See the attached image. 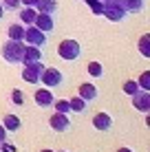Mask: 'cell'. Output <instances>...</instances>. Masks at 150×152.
<instances>
[{
  "mask_svg": "<svg viewBox=\"0 0 150 152\" xmlns=\"http://www.w3.org/2000/svg\"><path fill=\"white\" fill-rule=\"evenodd\" d=\"M22 51H24V42L22 40H7L2 44V49H0V53H2L4 62H9V64H20Z\"/></svg>",
  "mask_w": 150,
  "mask_h": 152,
  "instance_id": "obj_1",
  "label": "cell"
},
{
  "mask_svg": "<svg viewBox=\"0 0 150 152\" xmlns=\"http://www.w3.org/2000/svg\"><path fill=\"white\" fill-rule=\"evenodd\" d=\"M58 55H60L64 62H75V60H80V57H82V46H80V42L73 40V38L62 40L60 46H58Z\"/></svg>",
  "mask_w": 150,
  "mask_h": 152,
  "instance_id": "obj_2",
  "label": "cell"
},
{
  "mask_svg": "<svg viewBox=\"0 0 150 152\" xmlns=\"http://www.w3.org/2000/svg\"><path fill=\"white\" fill-rule=\"evenodd\" d=\"M102 15L110 22H121L126 18V7H124L121 0H104V9H102Z\"/></svg>",
  "mask_w": 150,
  "mask_h": 152,
  "instance_id": "obj_3",
  "label": "cell"
},
{
  "mask_svg": "<svg viewBox=\"0 0 150 152\" xmlns=\"http://www.w3.org/2000/svg\"><path fill=\"white\" fill-rule=\"evenodd\" d=\"M22 42H27V44H33V46H40V49H44V46H46V33H44V31H40L38 27H33V24H27V27H24Z\"/></svg>",
  "mask_w": 150,
  "mask_h": 152,
  "instance_id": "obj_4",
  "label": "cell"
},
{
  "mask_svg": "<svg viewBox=\"0 0 150 152\" xmlns=\"http://www.w3.org/2000/svg\"><path fill=\"white\" fill-rule=\"evenodd\" d=\"M42 71H44V64H42V60H38V62H29V64H24V71H22V80H24V82H29V84H40Z\"/></svg>",
  "mask_w": 150,
  "mask_h": 152,
  "instance_id": "obj_5",
  "label": "cell"
},
{
  "mask_svg": "<svg viewBox=\"0 0 150 152\" xmlns=\"http://www.w3.org/2000/svg\"><path fill=\"white\" fill-rule=\"evenodd\" d=\"M40 82H42L46 88H55V86H62V84H64V75H62V71H58V69H46L44 66Z\"/></svg>",
  "mask_w": 150,
  "mask_h": 152,
  "instance_id": "obj_6",
  "label": "cell"
},
{
  "mask_svg": "<svg viewBox=\"0 0 150 152\" xmlns=\"http://www.w3.org/2000/svg\"><path fill=\"white\" fill-rule=\"evenodd\" d=\"M33 27H38L40 31H44V33H51V31L55 29V20H53V15L38 11V15H35V20H33Z\"/></svg>",
  "mask_w": 150,
  "mask_h": 152,
  "instance_id": "obj_7",
  "label": "cell"
},
{
  "mask_svg": "<svg viewBox=\"0 0 150 152\" xmlns=\"http://www.w3.org/2000/svg\"><path fill=\"white\" fill-rule=\"evenodd\" d=\"M49 126H51V130H55V132H66V130L71 128V121H69V117H66L64 113H55V115H51Z\"/></svg>",
  "mask_w": 150,
  "mask_h": 152,
  "instance_id": "obj_8",
  "label": "cell"
},
{
  "mask_svg": "<svg viewBox=\"0 0 150 152\" xmlns=\"http://www.w3.org/2000/svg\"><path fill=\"white\" fill-rule=\"evenodd\" d=\"M77 95H80V97L84 99L86 104H89V102H95V99L100 97V88H97L95 84H89V82H84L80 88H77Z\"/></svg>",
  "mask_w": 150,
  "mask_h": 152,
  "instance_id": "obj_9",
  "label": "cell"
},
{
  "mask_svg": "<svg viewBox=\"0 0 150 152\" xmlns=\"http://www.w3.org/2000/svg\"><path fill=\"white\" fill-rule=\"evenodd\" d=\"M132 106L139 113H148L150 110V91H139L132 95Z\"/></svg>",
  "mask_w": 150,
  "mask_h": 152,
  "instance_id": "obj_10",
  "label": "cell"
},
{
  "mask_svg": "<svg viewBox=\"0 0 150 152\" xmlns=\"http://www.w3.org/2000/svg\"><path fill=\"white\" fill-rule=\"evenodd\" d=\"M38 60H42V51H40V46L24 44L22 57H20V64H29V62H38Z\"/></svg>",
  "mask_w": 150,
  "mask_h": 152,
  "instance_id": "obj_11",
  "label": "cell"
},
{
  "mask_svg": "<svg viewBox=\"0 0 150 152\" xmlns=\"http://www.w3.org/2000/svg\"><path fill=\"white\" fill-rule=\"evenodd\" d=\"M93 126H95V130H100V132H108V130L113 128V117L108 113H97L95 117H93Z\"/></svg>",
  "mask_w": 150,
  "mask_h": 152,
  "instance_id": "obj_12",
  "label": "cell"
},
{
  "mask_svg": "<svg viewBox=\"0 0 150 152\" xmlns=\"http://www.w3.org/2000/svg\"><path fill=\"white\" fill-rule=\"evenodd\" d=\"M35 104H38L40 108H49V106H53V93L51 91H35Z\"/></svg>",
  "mask_w": 150,
  "mask_h": 152,
  "instance_id": "obj_13",
  "label": "cell"
},
{
  "mask_svg": "<svg viewBox=\"0 0 150 152\" xmlns=\"http://www.w3.org/2000/svg\"><path fill=\"white\" fill-rule=\"evenodd\" d=\"M35 9L42 11V13L53 15L55 11H58V0H38V2H35Z\"/></svg>",
  "mask_w": 150,
  "mask_h": 152,
  "instance_id": "obj_14",
  "label": "cell"
},
{
  "mask_svg": "<svg viewBox=\"0 0 150 152\" xmlns=\"http://www.w3.org/2000/svg\"><path fill=\"white\" fill-rule=\"evenodd\" d=\"M2 126H4V130H7V132H18L20 126H22V121H20L18 115H7V117H4V121H2Z\"/></svg>",
  "mask_w": 150,
  "mask_h": 152,
  "instance_id": "obj_15",
  "label": "cell"
},
{
  "mask_svg": "<svg viewBox=\"0 0 150 152\" xmlns=\"http://www.w3.org/2000/svg\"><path fill=\"white\" fill-rule=\"evenodd\" d=\"M18 15H20V20H22V24H33V20H35V15H38V9L35 7H22V9H18Z\"/></svg>",
  "mask_w": 150,
  "mask_h": 152,
  "instance_id": "obj_16",
  "label": "cell"
},
{
  "mask_svg": "<svg viewBox=\"0 0 150 152\" xmlns=\"http://www.w3.org/2000/svg\"><path fill=\"white\" fill-rule=\"evenodd\" d=\"M22 35H24V24L22 22L9 24V29H7V38L9 40H22Z\"/></svg>",
  "mask_w": 150,
  "mask_h": 152,
  "instance_id": "obj_17",
  "label": "cell"
},
{
  "mask_svg": "<svg viewBox=\"0 0 150 152\" xmlns=\"http://www.w3.org/2000/svg\"><path fill=\"white\" fill-rule=\"evenodd\" d=\"M69 106H71V110H73V113H80V115L86 110V102H84L80 95L71 97V99H69Z\"/></svg>",
  "mask_w": 150,
  "mask_h": 152,
  "instance_id": "obj_18",
  "label": "cell"
},
{
  "mask_svg": "<svg viewBox=\"0 0 150 152\" xmlns=\"http://www.w3.org/2000/svg\"><path fill=\"white\" fill-rule=\"evenodd\" d=\"M124 7H126V13H139L143 9V0H121Z\"/></svg>",
  "mask_w": 150,
  "mask_h": 152,
  "instance_id": "obj_19",
  "label": "cell"
},
{
  "mask_svg": "<svg viewBox=\"0 0 150 152\" xmlns=\"http://www.w3.org/2000/svg\"><path fill=\"white\" fill-rule=\"evenodd\" d=\"M139 53L143 57H150V35L148 33L139 38Z\"/></svg>",
  "mask_w": 150,
  "mask_h": 152,
  "instance_id": "obj_20",
  "label": "cell"
},
{
  "mask_svg": "<svg viewBox=\"0 0 150 152\" xmlns=\"http://www.w3.org/2000/svg\"><path fill=\"white\" fill-rule=\"evenodd\" d=\"M89 75L91 77H102L104 75V66H102L100 62H91L89 64Z\"/></svg>",
  "mask_w": 150,
  "mask_h": 152,
  "instance_id": "obj_21",
  "label": "cell"
},
{
  "mask_svg": "<svg viewBox=\"0 0 150 152\" xmlns=\"http://www.w3.org/2000/svg\"><path fill=\"white\" fill-rule=\"evenodd\" d=\"M139 91H141V88H139V84L135 82V80H128L126 84H124V93H126V95H135V93H139Z\"/></svg>",
  "mask_w": 150,
  "mask_h": 152,
  "instance_id": "obj_22",
  "label": "cell"
},
{
  "mask_svg": "<svg viewBox=\"0 0 150 152\" xmlns=\"http://www.w3.org/2000/svg\"><path fill=\"white\" fill-rule=\"evenodd\" d=\"M53 106H55V113H71V106L66 99H53Z\"/></svg>",
  "mask_w": 150,
  "mask_h": 152,
  "instance_id": "obj_23",
  "label": "cell"
},
{
  "mask_svg": "<svg viewBox=\"0 0 150 152\" xmlns=\"http://www.w3.org/2000/svg\"><path fill=\"white\" fill-rule=\"evenodd\" d=\"M86 4H89V9L95 15H102V9H104V2H102V0H86Z\"/></svg>",
  "mask_w": 150,
  "mask_h": 152,
  "instance_id": "obj_24",
  "label": "cell"
},
{
  "mask_svg": "<svg viewBox=\"0 0 150 152\" xmlns=\"http://www.w3.org/2000/svg\"><path fill=\"white\" fill-rule=\"evenodd\" d=\"M4 11H18L20 9V0H0Z\"/></svg>",
  "mask_w": 150,
  "mask_h": 152,
  "instance_id": "obj_25",
  "label": "cell"
},
{
  "mask_svg": "<svg viewBox=\"0 0 150 152\" xmlns=\"http://www.w3.org/2000/svg\"><path fill=\"white\" fill-rule=\"evenodd\" d=\"M137 84H139V88H141V91H150V73H148V71L141 73V75H139V80H137Z\"/></svg>",
  "mask_w": 150,
  "mask_h": 152,
  "instance_id": "obj_26",
  "label": "cell"
},
{
  "mask_svg": "<svg viewBox=\"0 0 150 152\" xmlns=\"http://www.w3.org/2000/svg\"><path fill=\"white\" fill-rule=\"evenodd\" d=\"M11 104H13V106H22V104H24L22 91H18V88H13V91H11Z\"/></svg>",
  "mask_w": 150,
  "mask_h": 152,
  "instance_id": "obj_27",
  "label": "cell"
},
{
  "mask_svg": "<svg viewBox=\"0 0 150 152\" xmlns=\"http://www.w3.org/2000/svg\"><path fill=\"white\" fill-rule=\"evenodd\" d=\"M0 152H15V148H13V145H7V143L2 141V145H0Z\"/></svg>",
  "mask_w": 150,
  "mask_h": 152,
  "instance_id": "obj_28",
  "label": "cell"
},
{
  "mask_svg": "<svg viewBox=\"0 0 150 152\" xmlns=\"http://www.w3.org/2000/svg\"><path fill=\"white\" fill-rule=\"evenodd\" d=\"M35 2H38V0H20L22 7H35Z\"/></svg>",
  "mask_w": 150,
  "mask_h": 152,
  "instance_id": "obj_29",
  "label": "cell"
},
{
  "mask_svg": "<svg viewBox=\"0 0 150 152\" xmlns=\"http://www.w3.org/2000/svg\"><path fill=\"white\" fill-rule=\"evenodd\" d=\"M4 139H7V130H4V126L0 124V143H2Z\"/></svg>",
  "mask_w": 150,
  "mask_h": 152,
  "instance_id": "obj_30",
  "label": "cell"
},
{
  "mask_svg": "<svg viewBox=\"0 0 150 152\" xmlns=\"http://www.w3.org/2000/svg\"><path fill=\"white\" fill-rule=\"evenodd\" d=\"M117 152H135V150H130V148H119Z\"/></svg>",
  "mask_w": 150,
  "mask_h": 152,
  "instance_id": "obj_31",
  "label": "cell"
},
{
  "mask_svg": "<svg viewBox=\"0 0 150 152\" xmlns=\"http://www.w3.org/2000/svg\"><path fill=\"white\" fill-rule=\"evenodd\" d=\"M2 15H4V9H2V4H0V20H2Z\"/></svg>",
  "mask_w": 150,
  "mask_h": 152,
  "instance_id": "obj_32",
  "label": "cell"
},
{
  "mask_svg": "<svg viewBox=\"0 0 150 152\" xmlns=\"http://www.w3.org/2000/svg\"><path fill=\"white\" fill-rule=\"evenodd\" d=\"M42 152H53V150H42Z\"/></svg>",
  "mask_w": 150,
  "mask_h": 152,
  "instance_id": "obj_33",
  "label": "cell"
},
{
  "mask_svg": "<svg viewBox=\"0 0 150 152\" xmlns=\"http://www.w3.org/2000/svg\"><path fill=\"white\" fill-rule=\"evenodd\" d=\"M102 2H104V0H102Z\"/></svg>",
  "mask_w": 150,
  "mask_h": 152,
  "instance_id": "obj_34",
  "label": "cell"
},
{
  "mask_svg": "<svg viewBox=\"0 0 150 152\" xmlns=\"http://www.w3.org/2000/svg\"><path fill=\"white\" fill-rule=\"evenodd\" d=\"M62 152H64V150H62Z\"/></svg>",
  "mask_w": 150,
  "mask_h": 152,
  "instance_id": "obj_35",
  "label": "cell"
}]
</instances>
